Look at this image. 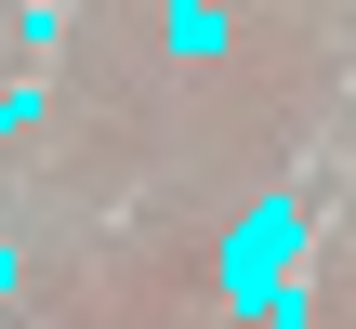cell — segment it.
I'll return each mask as SVG.
<instances>
[{
  "mask_svg": "<svg viewBox=\"0 0 356 329\" xmlns=\"http://www.w3.org/2000/svg\"><path fill=\"white\" fill-rule=\"evenodd\" d=\"M172 53L211 66V53H225V13H211V0H172Z\"/></svg>",
  "mask_w": 356,
  "mask_h": 329,
  "instance_id": "2",
  "label": "cell"
},
{
  "mask_svg": "<svg viewBox=\"0 0 356 329\" xmlns=\"http://www.w3.org/2000/svg\"><path fill=\"white\" fill-rule=\"evenodd\" d=\"M26 119H40V79H13V92H0V145H13Z\"/></svg>",
  "mask_w": 356,
  "mask_h": 329,
  "instance_id": "3",
  "label": "cell"
},
{
  "mask_svg": "<svg viewBox=\"0 0 356 329\" xmlns=\"http://www.w3.org/2000/svg\"><path fill=\"white\" fill-rule=\"evenodd\" d=\"M291 264H304V211H291V198H251V211L225 224V303L251 317V303H264Z\"/></svg>",
  "mask_w": 356,
  "mask_h": 329,
  "instance_id": "1",
  "label": "cell"
}]
</instances>
